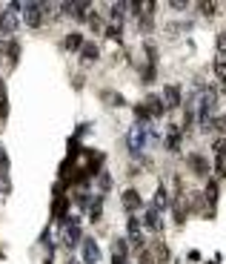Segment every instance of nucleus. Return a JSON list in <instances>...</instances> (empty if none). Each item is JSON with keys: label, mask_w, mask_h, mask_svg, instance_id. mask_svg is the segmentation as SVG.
Segmentation results:
<instances>
[{"label": "nucleus", "mask_w": 226, "mask_h": 264, "mask_svg": "<svg viewBox=\"0 0 226 264\" xmlns=\"http://www.w3.org/2000/svg\"><path fill=\"white\" fill-rule=\"evenodd\" d=\"M106 37H112V40H120V26H109V29H106Z\"/></svg>", "instance_id": "nucleus-21"}, {"label": "nucleus", "mask_w": 226, "mask_h": 264, "mask_svg": "<svg viewBox=\"0 0 226 264\" xmlns=\"http://www.w3.org/2000/svg\"><path fill=\"white\" fill-rule=\"evenodd\" d=\"M166 147L172 149V152H175V149L181 147V126H178V124H172V126H169V138H166Z\"/></svg>", "instance_id": "nucleus-12"}, {"label": "nucleus", "mask_w": 226, "mask_h": 264, "mask_svg": "<svg viewBox=\"0 0 226 264\" xmlns=\"http://www.w3.org/2000/svg\"><path fill=\"white\" fill-rule=\"evenodd\" d=\"M123 207H126V213H135L140 207V195H138V190H126L123 192Z\"/></svg>", "instance_id": "nucleus-8"}, {"label": "nucleus", "mask_w": 226, "mask_h": 264, "mask_svg": "<svg viewBox=\"0 0 226 264\" xmlns=\"http://www.w3.org/2000/svg\"><path fill=\"white\" fill-rule=\"evenodd\" d=\"M78 238H81V221L72 218L69 221V227H66V247H74Z\"/></svg>", "instance_id": "nucleus-5"}, {"label": "nucleus", "mask_w": 226, "mask_h": 264, "mask_svg": "<svg viewBox=\"0 0 226 264\" xmlns=\"http://www.w3.org/2000/svg\"><path fill=\"white\" fill-rule=\"evenodd\" d=\"M215 75L226 83V58H218V63H215Z\"/></svg>", "instance_id": "nucleus-18"}, {"label": "nucleus", "mask_w": 226, "mask_h": 264, "mask_svg": "<svg viewBox=\"0 0 226 264\" xmlns=\"http://www.w3.org/2000/svg\"><path fill=\"white\" fill-rule=\"evenodd\" d=\"M212 106H215V92L206 89L204 95H200V124H204V126H206V118H209Z\"/></svg>", "instance_id": "nucleus-2"}, {"label": "nucleus", "mask_w": 226, "mask_h": 264, "mask_svg": "<svg viewBox=\"0 0 226 264\" xmlns=\"http://www.w3.org/2000/svg\"><path fill=\"white\" fill-rule=\"evenodd\" d=\"M200 12H204V15H215V3H200Z\"/></svg>", "instance_id": "nucleus-25"}, {"label": "nucleus", "mask_w": 226, "mask_h": 264, "mask_svg": "<svg viewBox=\"0 0 226 264\" xmlns=\"http://www.w3.org/2000/svg\"><path fill=\"white\" fill-rule=\"evenodd\" d=\"M140 264H152V256H149V253H146V256L140 258Z\"/></svg>", "instance_id": "nucleus-28"}, {"label": "nucleus", "mask_w": 226, "mask_h": 264, "mask_svg": "<svg viewBox=\"0 0 226 264\" xmlns=\"http://www.w3.org/2000/svg\"><path fill=\"white\" fill-rule=\"evenodd\" d=\"M215 155H218V175L226 178V141H215Z\"/></svg>", "instance_id": "nucleus-3"}, {"label": "nucleus", "mask_w": 226, "mask_h": 264, "mask_svg": "<svg viewBox=\"0 0 226 264\" xmlns=\"http://www.w3.org/2000/svg\"><path fill=\"white\" fill-rule=\"evenodd\" d=\"M163 103H166L169 109H175L178 103H181V92H178V86H166V89H163Z\"/></svg>", "instance_id": "nucleus-9"}, {"label": "nucleus", "mask_w": 226, "mask_h": 264, "mask_svg": "<svg viewBox=\"0 0 226 264\" xmlns=\"http://www.w3.org/2000/svg\"><path fill=\"white\" fill-rule=\"evenodd\" d=\"M81 52H83V60H95L97 58V46L95 43H83Z\"/></svg>", "instance_id": "nucleus-17"}, {"label": "nucleus", "mask_w": 226, "mask_h": 264, "mask_svg": "<svg viewBox=\"0 0 226 264\" xmlns=\"http://www.w3.org/2000/svg\"><path fill=\"white\" fill-rule=\"evenodd\" d=\"M143 144H146V126H135L129 135V147L138 152V149H143Z\"/></svg>", "instance_id": "nucleus-6"}, {"label": "nucleus", "mask_w": 226, "mask_h": 264, "mask_svg": "<svg viewBox=\"0 0 226 264\" xmlns=\"http://www.w3.org/2000/svg\"><path fill=\"white\" fill-rule=\"evenodd\" d=\"M0 167H9V158H6V149L0 147Z\"/></svg>", "instance_id": "nucleus-27"}, {"label": "nucleus", "mask_w": 226, "mask_h": 264, "mask_svg": "<svg viewBox=\"0 0 226 264\" xmlns=\"http://www.w3.org/2000/svg\"><path fill=\"white\" fill-rule=\"evenodd\" d=\"M97 258H101V250H97V244H95V241H86V244H83V261H86V264H95Z\"/></svg>", "instance_id": "nucleus-11"}, {"label": "nucleus", "mask_w": 226, "mask_h": 264, "mask_svg": "<svg viewBox=\"0 0 226 264\" xmlns=\"http://www.w3.org/2000/svg\"><path fill=\"white\" fill-rule=\"evenodd\" d=\"M6 112H9V106H6V92L0 89V118L6 115Z\"/></svg>", "instance_id": "nucleus-22"}, {"label": "nucleus", "mask_w": 226, "mask_h": 264, "mask_svg": "<svg viewBox=\"0 0 226 264\" xmlns=\"http://www.w3.org/2000/svg\"><path fill=\"white\" fill-rule=\"evenodd\" d=\"M146 227H149V230H161V221H158V207H149V210H146Z\"/></svg>", "instance_id": "nucleus-14"}, {"label": "nucleus", "mask_w": 226, "mask_h": 264, "mask_svg": "<svg viewBox=\"0 0 226 264\" xmlns=\"http://www.w3.org/2000/svg\"><path fill=\"white\" fill-rule=\"evenodd\" d=\"M17 43H9V58H12V63H17Z\"/></svg>", "instance_id": "nucleus-26"}, {"label": "nucleus", "mask_w": 226, "mask_h": 264, "mask_svg": "<svg viewBox=\"0 0 226 264\" xmlns=\"http://www.w3.org/2000/svg\"><path fill=\"white\" fill-rule=\"evenodd\" d=\"M109 15H112V20H115V23H120V20H123V3H115Z\"/></svg>", "instance_id": "nucleus-19"}, {"label": "nucleus", "mask_w": 226, "mask_h": 264, "mask_svg": "<svg viewBox=\"0 0 226 264\" xmlns=\"http://www.w3.org/2000/svg\"><path fill=\"white\" fill-rule=\"evenodd\" d=\"M23 20L29 23V26H40L43 20V12H46V3H23Z\"/></svg>", "instance_id": "nucleus-1"}, {"label": "nucleus", "mask_w": 226, "mask_h": 264, "mask_svg": "<svg viewBox=\"0 0 226 264\" xmlns=\"http://www.w3.org/2000/svg\"><path fill=\"white\" fill-rule=\"evenodd\" d=\"M218 49H220V55H226V29L218 35Z\"/></svg>", "instance_id": "nucleus-23"}, {"label": "nucleus", "mask_w": 226, "mask_h": 264, "mask_svg": "<svg viewBox=\"0 0 226 264\" xmlns=\"http://www.w3.org/2000/svg\"><path fill=\"white\" fill-rule=\"evenodd\" d=\"M189 167L195 169V175H206L209 172V167H206V161L200 155H189Z\"/></svg>", "instance_id": "nucleus-13"}, {"label": "nucleus", "mask_w": 226, "mask_h": 264, "mask_svg": "<svg viewBox=\"0 0 226 264\" xmlns=\"http://www.w3.org/2000/svg\"><path fill=\"white\" fill-rule=\"evenodd\" d=\"M135 118H140V121H149V112H146L143 103H138V106H135Z\"/></svg>", "instance_id": "nucleus-20"}, {"label": "nucleus", "mask_w": 226, "mask_h": 264, "mask_svg": "<svg viewBox=\"0 0 226 264\" xmlns=\"http://www.w3.org/2000/svg\"><path fill=\"white\" fill-rule=\"evenodd\" d=\"M212 126H215L218 132H226V115H220V118H218V121H215Z\"/></svg>", "instance_id": "nucleus-24"}, {"label": "nucleus", "mask_w": 226, "mask_h": 264, "mask_svg": "<svg viewBox=\"0 0 226 264\" xmlns=\"http://www.w3.org/2000/svg\"><path fill=\"white\" fill-rule=\"evenodd\" d=\"M63 12L66 15H72V17H78V20H86L89 3H63Z\"/></svg>", "instance_id": "nucleus-4"}, {"label": "nucleus", "mask_w": 226, "mask_h": 264, "mask_svg": "<svg viewBox=\"0 0 226 264\" xmlns=\"http://www.w3.org/2000/svg\"><path fill=\"white\" fill-rule=\"evenodd\" d=\"M83 46V37H81V32H72V35L66 37V49H81Z\"/></svg>", "instance_id": "nucleus-16"}, {"label": "nucleus", "mask_w": 226, "mask_h": 264, "mask_svg": "<svg viewBox=\"0 0 226 264\" xmlns=\"http://www.w3.org/2000/svg\"><path fill=\"white\" fill-rule=\"evenodd\" d=\"M112 264H126V258H117V256H112Z\"/></svg>", "instance_id": "nucleus-29"}, {"label": "nucleus", "mask_w": 226, "mask_h": 264, "mask_svg": "<svg viewBox=\"0 0 226 264\" xmlns=\"http://www.w3.org/2000/svg\"><path fill=\"white\" fill-rule=\"evenodd\" d=\"M15 29H17V17H15V12H3V15H0V32L12 35Z\"/></svg>", "instance_id": "nucleus-7"}, {"label": "nucleus", "mask_w": 226, "mask_h": 264, "mask_svg": "<svg viewBox=\"0 0 226 264\" xmlns=\"http://www.w3.org/2000/svg\"><path fill=\"white\" fill-rule=\"evenodd\" d=\"M129 238H132V244H135V250L143 247V235H140V224H138V218H129Z\"/></svg>", "instance_id": "nucleus-10"}, {"label": "nucleus", "mask_w": 226, "mask_h": 264, "mask_svg": "<svg viewBox=\"0 0 226 264\" xmlns=\"http://www.w3.org/2000/svg\"><path fill=\"white\" fill-rule=\"evenodd\" d=\"M146 103H149V106H146V112H149V118H152V115H163V109H166V106H163V101H161V98H149V101H146Z\"/></svg>", "instance_id": "nucleus-15"}]
</instances>
